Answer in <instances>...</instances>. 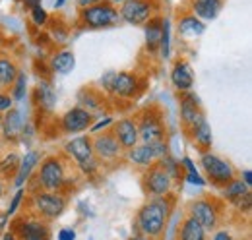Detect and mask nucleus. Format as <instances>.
I'll return each mask as SVG.
<instances>
[{
    "label": "nucleus",
    "instance_id": "obj_1",
    "mask_svg": "<svg viewBox=\"0 0 252 240\" xmlns=\"http://www.w3.org/2000/svg\"><path fill=\"white\" fill-rule=\"evenodd\" d=\"M175 200L171 194L167 196H159V198H150L136 215V227L138 233L148 237L152 240H159L165 235L167 223H169V215L173 208Z\"/></svg>",
    "mask_w": 252,
    "mask_h": 240
},
{
    "label": "nucleus",
    "instance_id": "obj_2",
    "mask_svg": "<svg viewBox=\"0 0 252 240\" xmlns=\"http://www.w3.org/2000/svg\"><path fill=\"white\" fill-rule=\"evenodd\" d=\"M173 175H175V163H171L167 159V155H165L163 159H159L152 167L146 169V173L142 177V188H144V192L150 198H159V196L171 194Z\"/></svg>",
    "mask_w": 252,
    "mask_h": 240
},
{
    "label": "nucleus",
    "instance_id": "obj_3",
    "mask_svg": "<svg viewBox=\"0 0 252 240\" xmlns=\"http://www.w3.org/2000/svg\"><path fill=\"white\" fill-rule=\"evenodd\" d=\"M41 192H59L63 194L64 186L70 182L68 171H66V161L59 155H49L41 161L37 173L33 175Z\"/></svg>",
    "mask_w": 252,
    "mask_h": 240
},
{
    "label": "nucleus",
    "instance_id": "obj_4",
    "mask_svg": "<svg viewBox=\"0 0 252 240\" xmlns=\"http://www.w3.org/2000/svg\"><path fill=\"white\" fill-rule=\"evenodd\" d=\"M138 126V136L142 144H154L163 142L167 136V126H165V113L161 111L159 105H150L144 111L138 113L136 117Z\"/></svg>",
    "mask_w": 252,
    "mask_h": 240
},
{
    "label": "nucleus",
    "instance_id": "obj_5",
    "mask_svg": "<svg viewBox=\"0 0 252 240\" xmlns=\"http://www.w3.org/2000/svg\"><path fill=\"white\" fill-rule=\"evenodd\" d=\"M221 211H223V204L210 196L196 198L187 206V215L194 217L206 229V233L218 231V227L221 225Z\"/></svg>",
    "mask_w": 252,
    "mask_h": 240
},
{
    "label": "nucleus",
    "instance_id": "obj_6",
    "mask_svg": "<svg viewBox=\"0 0 252 240\" xmlns=\"http://www.w3.org/2000/svg\"><path fill=\"white\" fill-rule=\"evenodd\" d=\"M64 153L68 155V159H74L76 167L84 173V175H94L99 169V161L94 155V146H92V138L90 136H78L72 138L66 146Z\"/></svg>",
    "mask_w": 252,
    "mask_h": 240
},
{
    "label": "nucleus",
    "instance_id": "obj_7",
    "mask_svg": "<svg viewBox=\"0 0 252 240\" xmlns=\"http://www.w3.org/2000/svg\"><path fill=\"white\" fill-rule=\"evenodd\" d=\"M200 165H202V169L206 173V179L210 180L214 186H218V188H223V186H227L229 182H233L237 179L235 167L229 161L221 159L220 155L212 153V151L200 155Z\"/></svg>",
    "mask_w": 252,
    "mask_h": 240
},
{
    "label": "nucleus",
    "instance_id": "obj_8",
    "mask_svg": "<svg viewBox=\"0 0 252 240\" xmlns=\"http://www.w3.org/2000/svg\"><path fill=\"white\" fill-rule=\"evenodd\" d=\"M142 84L144 82L136 72H109L103 76L105 90L111 91L115 97H121V99L136 97L140 90L144 88Z\"/></svg>",
    "mask_w": 252,
    "mask_h": 240
},
{
    "label": "nucleus",
    "instance_id": "obj_9",
    "mask_svg": "<svg viewBox=\"0 0 252 240\" xmlns=\"http://www.w3.org/2000/svg\"><path fill=\"white\" fill-rule=\"evenodd\" d=\"M80 18H82V24L86 28H92V30H103V28L117 26L119 20H121L119 10L109 0H99L94 6L82 8V16Z\"/></svg>",
    "mask_w": 252,
    "mask_h": 240
},
{
    "label": "nucleus",
    "instance_id": "obj_10",
    "mask_svg": "<svg viewBox=\"0 0 252 240\" xmlns=\"http://www.w3.org/2000/svg\"><path fill=\"white\" fill-rule=\"evenodd\" d=\"M18 240H53V233L49 221L39 219L35 215H22L16 217L10 229Z\"/></svg>",
    "mask_w": 252,
    "mask_h": 240
},
{
    "label": "nucleus",
    "instance_id": "obj_11",
    "mask_svg": "<svg viewBox=\"0 0 252 240\" xmlns=\"http://www.w3.org/2000/svg\"><path fill=\"white\" fill-rule=\"evenodd\" d=\"M32 204L35 217L45 219V221H55L66 210L68 200L64 194H59V192H39L32 196Z\"/></svg>",
    "mask_w": 252,
    "mask_h": 240
},
{
    "label": "nucleus",
    "instance_id": "obj_12",
    "mask_svg": "<svg viewBox=\"0 0 252 240\" xmlns=\"http://www.w3.org/2000/svg\"><path fill=\"white\" fill-rule=\"evenodd\" d=\"M92 146H94L95 159L101 163H117L126 151L121 148L119 140L115 138V134L111 130L105 132H97L92 138Z\"/></svg>",
    "mask_w": 252,
    "mask_h": 240
},
{
    "label": "nucleus",
    "instance_id": "obj_13",
    "mask_svg": "<svg viewBox=\"0 0 252 240\" xmlns=\"http://www.w3.org/2000/svg\"><path fill=\"white\" fill-rule=\"evenodd\" d=\"M158 10L156 0H128L121 4V20H125L130 26H144L154 18V12Z\"/></svg>",
    "mask_w": 252,
    "mask_h": 240
},
{
    "label": "nucleus",
    "instance_id": "obj_14",
    "mask_svg": "<svg viewBox=\"0 0 252 240\" xmlns=\"http://www.w3.org/2000/svg\"><path fill=\"white\" fill-rule=\"evenodd\" d=\"M167 140L163 142H154V144H138L136 148L126 151V157L130 163L138 165V167H152L156 161L163 159L167 155Z\"/></svg>",
    "mask_w": 252,
    "mask_h": 240
},
{
    "label": "nucleus",
    "instance_id": "obj_15",
    "mask_svg": "<svg viewBox=\"0 0 252 240\" xmlns=\"http://www.w3.org/2000/svg\"><path fill=\"white\" fill-rule=\"evenodd\" d=\"M202 120H206V115L200 107L198 97L190 91H185L181 97V124L185 128V132L189 134L190 130H194Z\"/></svg>",
    "mask_w": 252,
    "mask_h": 240
},
{
    "label": "nucleus",
    "instance_id": "obj_16",
    "mask_svg": "<svg viewBox=\"0 0 252 240\" xmlns=\"http://www.w3.org/2000/svg\"><path fill=\"white\" fill-rule=\"evenodd\" d=\"M94 124V115L90 109L84 107H74L70 109L61 120L64 134H78V132H86L88 128H92Z\"/></svg>",
    "mask_w": 252,
    "mask_h": 240
},
{
    "label": "nucleus",
    "instance_id": "obj_17",
    "mask_svg": "<svg viewBox=\"0 0 252 240\" xmlns=\"http://www.w3.org/2000/svg\"><path fill=\"white\" fill-rule=\"evenodd\" d=\"M111 132L115 134V138L119 140L121 148L125 151L132 150V148H136L140 144L138 126H136V120L134 119H119L113 124Z\"/></svg>",
    "mask_w": 252,
    "mask_h": 240
},
{
    "label": "nucleus",
    "instance_id": "obj_18",
    "mask_svg": "<svg viewBox=\"0 0 252 240\" xmlns=\"http://www.w3.org/2000/svg\"><path fill=\"white\" fill-rule=\"evenodd\" d=\"M171 84L175 86V90H179L181 93L190 91L194 86V74L192 68L187 60H177L173 70H171Z\"/></svg>",
    "mask_w": 252,
    "mask_h": 240
},
{
    "label": "nucleus",
    "instance_id": "obj_19",
    "mask_svg": "<svg viewBox=\"0 0 252 240\" xmlns=\"http://www.w3.org/2000/svg\"><path fill=\"white\" fill-rule=\"evenodd\" d=\"M0 128H2V134H4L6 140H12V142L18 140L22 136V130H24V122H22L20 111H16V109L6 111V117H2Z\"/></svg>",
    "mask_w": 252,
    "mask_h": 240
},
{
    "label": "nucleus",
    "instance_id": "obj_20",
    "mask_svg": "<svg viewBox=\"0 0 252 240\" xmlns=\"http://www.w3.org/2000/svg\"><path fill=\"white\" fill-rule=\"evenodd\" d=\"M177 240H208V233L194 217L187 215L179 227Z\"/></svg>",
    "mask_w": 252,
    "mask_h": 240
},
{
    "label": "nucleus",
    "instance_id": "obj_21",
    "mask_svg": "<svg viewBox=\"0 0 252 240\" xmlns=\"http://www.w3.org/2000/svg\"><path fill=\"white\" fill-rule=\"evenodd\" d=\"M187 136L202 153H208L212 148V128H210L208 120H202L194 130H190Z\"/></svg>",
    "mask_w": 252,
    "mask_h": 240
},
{
    "label": "nucleus",
    "instance_id": "obj_22",
    "mask_svg": "<svg viewBox=\"0 0 252 240\" xmlns=\"http://www.w3.org/2000/svg\"><path fill=\"white\" fill-rule=\"evenodd\" d=\"M39 161H41V155H39L37 151H30V153L20 161V169H18L16 179H14V184H16L18 188H22V186L30 180L33 169L39 165Z\"/></svg>",
    "mask_w": 252,
    "mask_h": 240
},
{
    "label": "nucleus",
    "instance_id": "obj_23",
    "mask_svg": "<svg viewBox=\"0 0 252 240\" xmlns=\"http://www.w3.org/2000/svg\"><path fill=\"white\" fill-rule=\"evenodd\" d=\"M221 10V0H194L192 12L200 20H214Z\"/></svg>",
    "mask_w": 252,
    "mask_h": 240
},
{
    "label": "nucleus",
    "instance_id": "obj_24",
    "mask_svg": "<svg viewBox=\"0 0 252 240\" xmlns=\"http://www.w3.org/2000/svg\"><path fill=\"white\" fill-rule=\"evenodd\" d=\"M20 74V68L10 57H0V88H12L16 78Z\"/></svg>",
    "mask_w": 252,
    "mask_h": 240
},
{
    "label": "nucleus",
    "instance_id": "obj_25",
    "mask_svg": "<svg viewBox=\"0 0 252 240\" xmlns=\"http://www.w3.org/2000/svg\"><path fill=\"white\" fill-rule=\"evenodd\" d=\"M206 31V26L194 16V14H185L179 18V35L183 37H196Z\"/></svg>",
    "mask_w": 252,
    "mask_h": 240
},
{
    "label": "nucleus",
    "instance_id": "obj_26",
    "mask_svg": "<svg viewBox=\"0 0 252 240\" xmlns=\"http://www.w3.org/2000/svg\"><path fill=\"white\" fill-rule=\"evenodd\" d=\"M161 26L163 20L152 18L150 22H146V47L150 53H158L159 41H161Z\"/></svg>",
    "mask_w": 252,
    "mask_h": 240
},
{
    "label": "nucleus",
    "instance_id": "obj_27",
    "mask_svg": "<svg viewBox=\"0 0 252 240\" xmlns=\"http://www.w3.org/2000/svg\"><path fill=\"white\" fill-rule=\"evenodd\" d=\"M20 155L18 153H8L2 161H0V180L2 182H10L12 179H16L18 169H20Z\"/></svg>",
    "mask_w": 252,
    "mask_h": 240
},
{
    "label": "nucleus",
    "instance_id": "obj_28",
    "mask_svg": "<svg viewBox=\"0 0 252 240\" xmlns=\"http://www.w3.org/2000/svg\"><path fill=\"white\" fill-rule=\"evenodd\" d=\"M76 66V59H74V53L72 51H61L57 53L53 59H51V68L59 74H68L72 72Z\"/></svg>",
    "mask_w": 252,
    "mask_h": 240
},
{
    "label": "nucleus",
    "instance_id": "obj_29",
    "mask_svg": "<svg viewBox=\"0 0 252 240\" xmlns=\"http://www.w3.org/2000/svg\"><path fill=\"white\" fill-rule=\"evenodd\" d=\"M221 190H223V200H227L229 204L237 202L239 198H243L245 194H249V192H251V190H249V186H247L241 179H235L233 182H229L227 186H223Z\"/></svg>",
    "mask_w": 252,
    "mask_h": 240
},
{
    "label": "nucleus",
    "instance_id": "obj_30",
    "mask_svg": "<svg viewBox=\"0 0 252 240\" xmlns=\"http://www.w3.org/2000/svg\"><path fill=\"white\" fill-rule=\"evenodd\" d=\"M169 35H171V26L167 20H163L161 26V41H159V49H161V57L167 59L169 57Z\"/></svg>",
    "mask_w": 252,
    "mask_h": 240
},
{
    "label": "nucleus",
    "instance_id": "obj_31",
    "mask_svg": "<svg viewBox=\"0 0 252 240\" xmlns=\"http://www.w3.org/2000/svg\"><path fill=\"white\" fill-rule=\"evenodd\" d=\"M26 84H28V80H26V74L24 72H20L18 74V78H16V82H14V93H12V99H16V101H20V99H24V95H26Z\"/></svg>",
    "mask_w": 252,
    "mask_h": 240
},
{
    "label": "nucleus",
    "instance_id": "obj_32",
    "mask_svg": "<svg viewBox=\"0 0 252 240\" xmlns=\"http://www.w3.org/2000/svg\"><path fill=\"white\" fill-rule=\"evenodd\" d=\"M37 91L41 93V105L43 107H47V109H51L53 107V101H55V95H53V90L47 86V84H41Z\"/></svg>",
    "mask_w": 252,
    "mask_h": 240
},
{
    "label": "nucleus",
    "instance_id": "obj_33",
    "mask_svg": "<svg viewBox=\"0 0 252 240\" xmlns=\"http://www.w3.org/2000/svg\"><path fill=\"white\" fill-rule=\"evenodd\" d=\"M233 206L241 211V213L249 215V213H251V208H252V194L251 192H249V194H245L243 198H239L237 202H233Z\"/></svg>",
    "mask_w": 252,
    "mask_h": 240
},
{
    "label": "nucleus",
    "instance_id": "obj_34",
    "mask_svg": "<svg viewBox=\"0 0 252 240\" xmlns=\"http://www.w3.org/2000/svg\"><path fill=\"white\" fill-rule=\"evenodd\" d=\"M32 18H33V24H37V26H43L47 22V12H45V8L41 4L32 8Z\"/></svg>",
    "mask_w": 252,
    "mask_h": 240
},
{
    "label": "nucleus",
    "instance_id": "obj_35",
    "mask_svg": "<svg viewBox=\"0 0 252 240\" xmlns=\"http://www.w3.org/2000/svg\"><path fill=\"white\" fill-rule=\"evenodd\" d=\"M24 194H26V192H24L22 188H20V190L14 194V198H12V202H10V208H8V211H6V215H8V217H10V215H14V213L18 211V206H20V202H22Z\"/></svg>",
    "mask_w": 252,
    "mask_h": 240
},
{
    "label": "nucleus",
    "instance_id": "obj_36",
    "mask_svg": "<svg viewBox=\"0 0 252 240\" xmlns=\"http://www.w3.org/2000/svg\"><path fill=\"white\" fill-rule=\"evenodd\" d=\"M12 105H14V99H12V95H8V93L0 91V113H6V111H10V109H12Z\"/></svg>",
    "mask_w": 252,
    "mask_h": 240
},
{
    "label": "nucleus",
    "instance_id": "obj_37",
    "mask_svg": "<svg viewBox=\"0 0 252 240\" xmlns=\"http://www.w3.org/2000/svg\"><path fill=\"white\" fill-rule=\"evenodd\" d=\"M212 240H237V239L233 237V233L229 229H218V231H214V239Z\"/></svg>",
    "mask_w": 252,
    "mask_h": 240
},
{
    "label": "nucleus",
    "instance_id": "obj_38",
    "mask_svg": "<svg viewBox=\"0 0 252 240\" xmlns=\"http://www.w3.org/2000/svg\"><path fill=\"white\" fill-rule=\"evenodd\" d=\"M74 239H76V233L72 229H63L59 233V240H74Z\"/></svg>",
    "mask_w": 252,
    "mask_h": 240
},
{
    "label": "nucleus",
    "instance_id": "obj_39",
    "mask_svg": "<svg viewBox=\"0 0 252 240\" xmlns=\"http://www.w3.org/2000/svg\"><path fill=\"white\" fill-rule=\"evenodd\" d=\"M109 124H113V120H111V119H107V120H101V122H97V124H95V126H92V132H94V134H97V132H99V130H101V128H107V126H109Z\"/></svg>",
    "mask_w": 252,
    "mask_h": 240
},
{
    "label": "nucleus",
    "instance_id": "obj_40",
    "mask_svg": "<svg viewBox=\"0 0 252 240\" xmlns=\"http://www.w3.org/2000/svg\"><path fill=\"white\" fill-rule=\"evenodd\" d=\"M189 180L192 182V184H200V186L204 184V180L200 179V175H198L196 171H190V173H189Z\"/></svg>",
    "mask_w": 252,
    "mask_h": 240
},
{
    "label": "nucleus",
    "instance_id": "obj_41",
    "mask_svg": "<svg viewBox=\"0 0 252 240\" xmlns=\"http://www.w3.org/2000/svg\"><path fill=\"white\" fill-rule=\"evenodd\" d=\"M99 0H78V6L80 8H88V6H94V4H97Z\"/></svg>",
    "mask_w": 252,
    "mask_h": 240
},
{
    "label": "nucleus",
    "instance_id": "obj_42",
    "mask_svg": "<svg viewBox=\"0 0 252 240\" xmlns=\"http://www.w3.org/2000/svg\"><path fill=\"white\" fill-rule=\"evenodd\" d=\"M22 2H24V6L30 8V10H32L33 6H39V4H41V0H22Z\"/></svg>",
    "mask_w": 252,
    "mask_h": 240
},
{
    "label": "nucleus",
    "instance_id": "obj_43",
    "mask_svg": "<svg viewBox=\"0 0 252 240\" xmlns=\"http://www.w3.org/2000/svg\"><path fill=\"white\" fill-rule=\"evenodd\" d=\"M243 177H245V179H243V182H245L247 186H251V184H252V173H251V171H245V173H243Z\"/></svg>",
    "mask_w": 252,
    "mask_h": 240
},
{
    "label": "nucleus",
    "instance_id": "obj_44",
    "mask_svg": "<svg viewBox=\"0 0 252 240\" xmlns=\"http://www.w3.org/2000/svg\"><path fill=\"white\" fill-rule=\"evenodd\" d=\"M2 240H18V239H16V235H14L12 231H6L4 237H2Z\"/></svg>",
    "mask_w": 252,
    "mask_h": 240
},
{
    "label": "nucleus",
    "instance_id": "obj_45",
    "mask_svg": "<svg viewBox=\"0 0 252 240\" xmlns=\"http://www.w3.org/2000/svg\"><path fill=\"white\" fill-rule=\"evenodd\" d=\"M4 194H6V184H4L2 180H0V198H2Z\"/></svg>",
    "mask_w": 252,
    "mask_h": 240
},
{
    "label": "nucleus",
    "instance_id": "obj_46",
    "mask_svg": "<svg viewBox=\"0 0 252 240\" xmlns=\"http://www.w3.org/2000/svg\"><path fill=\"white\" fill-rule=\"evenodd\" d=\"M130 240H152V239H148V237H144V235H136V237H132Z\"/></svg>",
    "mask_w": 252,
    "mask_h": 240
},
{
    "label": "nucleus",
    "instance_id": "obj_47",
    "mask_svg": "<svg viewBox=\"0 0 252 240\" xmlns=\"http://www.w3.org/2000/svg\"><path fill=\"white\" fill-rule=\"evenodd\" d=\"M111 4H125V2H128V0H109Z\"/></svg>",
    "mask_w": 252,
    "mask_h": 240
},
{
    "label": "nucleus",
    "instance_id": "obj_48",
    "mask_svg": "<svg viewBox=\"0 0 252 240\" xmlns=\"http://www.w3.org/2000/svg\"><path fill=\"white\" fill-rule=\"evenodd\" d=\"M64 2H66V0H57V8H61Z\"/></svg>",
    "mask_w": 252,
    "mask_h": 240
},
{
    "label": "nucleus",
    "instance_id": "obj_49",
    "mask_svg": "<svg viewBox=\"0 0 252 240\" xmlns=\"http://www.w3.org/2000/svg\"><path fill=\"white\" fill-rule=\"evenodd\" d=\"M0 124H2V115H0Z\"/></svg>",
    "mask_w": 252,
    "mask_h": 240
},
{
    "label": "nucleus",
    "instance_id": "obj_50",
    "mask_svg": "<svg viewBox=\"0 0 252 240\" xmlns=\"http://www.w3.org/2000/svg\"><path fill=\"white\" fill-rule=\"evenodd\" d=\"M243 240H251V239H243Z\"/></svg>",
    "mask_w": 252,
    "mask_h": 240
}]
</instances>
